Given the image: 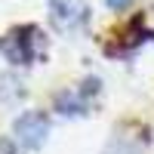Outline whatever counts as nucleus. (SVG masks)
<instances>
[{"mask_svg": "<svg viewBox=\"0 0 154 154\" xmlns=\"http://www.w3.org/2000/svg\"><path fill=\"white\" fill-rule=\"evenodd\" d=\"M0 49H3V56L12 65H31L37 56H43V34L34 25H22V28L9 31L3 37Z\"/></svg>", "mask_w": 154, "mask_h": 154, "instance_id": "f257e3e1", "label": "nucleus"}, {"mask_svg": "<svg viewBox=\"0 0 154 154\" xmlns=\"http://www.w3.org/2000/svg\"><path fill=\"white\" fill-rule=\"evenodd\" d=\"M46 133H49V120L43 114H37V111H28V114H22L16 120V139L25 148H40Z\"/></svg>", "mask_w": 154, "mask_h": 154, "instance_id": "f03ea898", "label": "nucleus"}, {"mask_svg": "<svg viewBox=\"0 0 154 154\" xmlns=\"http://www.w3.org/2000/svg\"><path fill=\"white\" fill-rule=\"evenodd\" d=\"M49 9H53L56 28H62V31H74L86 22V6L80 0H53Z\"/></svg>", "mask_w": 154, "mask_h": 154, "instance_id": "7ed1b4c3", "label": "nucleus"}, {"mask_svg": "<svg viewBox=\"0 0 154 154\" xmlns=\"http://www.w3.org/2000/svg\"><path fill=\"white\" fill-rule=\"evenodd\" d=\"M126 0H108V6H123Z\"/></svg>", "mask_w": 154, "mask_h": 154, "instance_id": "20e7f679", "label": "nucleus"}]
</instances>
